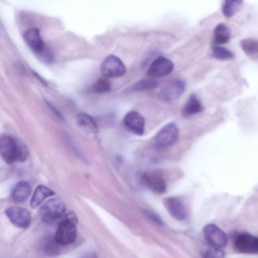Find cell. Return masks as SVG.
Instances as JSON below:
<instances>
[{
    "label": "cell",
    "instance_id": "obj_17",
    "mask_svg": "<svg viewBox=\"0 0 258 258\" xmlns=\"http://www.w3.org/2000/svg\"><path fill=\"white\" fill-rule=\"evenodd\" d=\"M231 32L227 26L223 23L218 24L214 28L212 40V46H221L230 39Z\"/></svg>",
    "mask_w": 258,
    "mask_h": 258
},
{
    "label": "cell",
    "instance_id": "obj_28",
    "mask_svg": "<svg viewBox=\"0 0 258 258\" xmlns=\"http://www.w3.org/2000/svg\"><path fill=\"white\" fill-rule=\"evenodd\" d=\"M36 56L40 61L45 63H50L54 60L53 54L48 47Z\"/></svg>",
    "mask_w": 258,
    "mask_h": 258
},
{
    "label": "cell",
    "instance_id": "obj_29",
    "mask_svg": "<svg viewBox=\"0 0 258 258\" xmlns=\"http://www.w3.org/2000/svg\"><path fill=\"white\" fill-rule=\"evenodd\" d=\"M144 213L146 217H147V218L149 219L150 221H152L158 225H162V221L160 218V217H159L155 214L147 210L145 211Z\"/></svg>",
    "mask_w": 258,
    "mask_h": 258
},
{
    "label": "cell",
    "instance_id": "obj_31",
    "mask_svg": "<svg viewBox=\"0 0 258 258\" xmlns=\"http://www.w3.org/2000/svg\"><path fill=\"white\" fill-rule=\"evenodd\" d=\"M34 76L44 86H47V83L45 81V80L42 78L39 74L33 71L32 72Z\"/></svg>",
    "mask_w": 258,
    "mask_h": 258
},
{
    "label": "cell",
    "instance_id": "obj_20",
    "mask_svg": "<svg viewBox=\"0 0 258 258\" xmlns=\"http://www.w3.org/2000/svg\"><path fill=\"white\" fill-rule=\"evenodd\" d=\"M159 85V82L152 78H145L141 79L128 87L126 90L127 92H137L143 91H148L156 88Z\"/></svg>",
    "mask_w": 258,
    "mask_h": 258
},
{
    "label": "cell",
    "instance_id": "obj_1",
    "mask_svg": "<svg viewBox=\"0 0 258 258\" xmlns=\"http://www.w3.org/2000/svg\"><path fill=\"white\" fill-rule=\"evenodd\" d=\"M77 221V216L72 212L64 214L62 217L54 235L56 241L61 246L70 245L76 241Z\"/></svg>",
    "mask_w": 258,
    "mask_h": 258
},
{
    "label": "cell",
    "instance_id": "obj_25",
    "mask_svg": "<svg viewBox=\"0 0 258 258\" xmlns=\"http://www.w3.org/2000/svg\"><path fill=\"white\" fill-rule=\"evenodd\" d=\"M111 85L110 82L105 78H100L92 85V90L96 93H107L111 91Z\"/></svg>",
    "mask_w": 258,
    "mask_h": 258
},
{
    "label": "cell",
    "instance_id": "obj_10",
    "mask_svg": "<svg viewBox=\"0 0 258 258\" xmlns=\"http://www.w3.org/2000/svg\"><path fill=\"white\" fill-rule=\"evenodd\" d=\"M185 82L180 79H174L167 83L161 89L159 96L165 102H171L178 98L184 92Z\"/></svg>",
    "mask_w": 258,
    "mask_h": 258
},
{
    "label": "cell",
    "instance_id": "obj_11",
    "mask_svg": "<svg viewBox=\"0 0 258 258\" xmlns=\"http://www.w3.org/2000/svg\"><path fill=\"white\" fill-rule=\"evenodd\" d=\"M23 38L28 47L36 55L48 47L42 39L37 28H30L25 30L23 34Z\"/></svg>",
    "mask_w": 258,
    "mask_h": 258
},
{
    "label": "cell",
    "instance_id": "obj_21",
    "mask_svg": "<svg viewBox=\"0 0 258 258\" xmlns=\"http://www.w3.org/2000/svg\"><path fill=\"white\" fill-rule=\"evenodd\" d=\"M242 49L250 58L258 61V38H249L240 42Z\"/></svg>",
    "mask_w": 258,
    "mask_h": 258
},
{
    "label": "cell",
    "instance_id": "obj_13",
    "mask_svg": "<svg viewBox=\"0 0 258 258\" xmlns=\"http://www.w3.org/2000/svg\"><path fill=\"white\" fill-rule=\"evenodd\" d=\"M123 123L126 128L133 133L141 136L145 131V119L136 111H130L124 117Z\"/></svg>",
    "mask_w": 258,
    "mask_h": 258
},
{
    "label": "cell",
    "instance_id": "obj_26",
    "mask_svg": "<svg viewBox=\"0 0 258 258\" xmlns=\"http://www.w3.org/2000/svg\"><path fill=\"white\" fill-rule=\"evenodd\" d=\"M203 255L205 257L222 258L225 256V252L221 248L210 245L204 250Z\"/></svg>",
    "mask_w": 258,
    "mask_h": 258
},
{
    "label": "cell",
    "instance_id": "obj_14",
    "mask_svg": "<svg viewBox=\"0 0 258 258\" xmlns=\"http://www.w3.org/2000/svg\"><path fill=\"white\" fill-rule=\"evenodd\" d=\"M163 204L170 215L178 220H183L186 216L185 206L178 197H168L163 200Z\"/></svg>",
    "mask_w": 258,
    "mask_h": 258
},
{
    "label": "cell",
    "instance_id": "obj_4",
    "mask_svg": "<svg viewBox=\"0 0 258 258\" xmlns=\"http://www.w3.org/2000/svg\"><path fill=\"white\" fill-rule=\"evenodd\" d=\"M234 249L242 253H258V237L247 232H237L232 237Z\"/></svg>",
    "mask_w": 258,
    "mask_h": 258
},
{
    "label": "cell",
    "instance_id": "obj_5",
    "mask_svg": "<svg viewBox=\"0 0 258 258\" xmlns=\"http://www.w3.org/2000/svg\"><path fill=\"white\" fill-rule=\"evenodd\" d=\"M18 139L4 134L0 138V154L3 160L11 164L17 161L18 153Z\"/></svg>",
    "mask_w": 258,
    "mask_h": 258
},
{
    "label": "cell",
    "instance_id": "obj_15",
    "mask_svg": "<svg viewBox=\"0 0 258 258\" xmlns=\"http://www.w3.org/2000/svg\"><path fill=\"white\" fill-rule=\"evenodd\" d=\"M31 192V187L27 181L17 182L13 187L11 198L16 203H22L26 201Z\"/></svg>",
    "mask_w": 258,
    "mask_h": 258
},
{
    "label": "cell",
    "instance_id": "obj_19",
    "mask_svg": "<svg viewBox=\"0 0 258 258\" xmlns=\"http://www.w3.org/2000/svg\"><path fill=\"white\" fill-rule=\"evenodd\" d=\"M55 195L52 189L44 185H39L34 190L30 201V206L32 208H37L47 197Z\"/></svg>",
    "mask_w": 258,
    "mask_h": 258
},
{
    "label": "cell",
    "instance_id": "obj_6",
    "mask_svg": "<svg viewBox=\"0 0 258 258\" xmlns=\"http://www.w3.org/2000/svg\"><path fill=\"white\" fill-rule=\"evenodd\" d=\"M126 69L122 61L118 57L109 55L102 62L100 72L106 78H115L122 76Z\"/></svg>",
    "mask_w": 258,
    "mask_h": 258
},
{
    "label": "cell",
    "instance_id": "obj_3",
    "mask_svg": "<svg viewBox=\"0 0 258 258\" xmlns=\"http://www.w3.org/2000/svg\"><path fill=\"white\" fill-rule=\"evenodd\" d=\"M179 130L174 122H169L163 126L156 135L154 144L155 148L161 150L173 145L177 140Z\"/></svg>",
    "mask_w": 258,
    "mask_h": 258
},
{
    "label": "cell",
    "instance_id": "obj_22",
    "mask_svg": "<svg viewBox=\"0 0 258 258\" xmlns=\"http://www.w3.org/2000/svg\"><path fill=\"white\" fill-rule=\"evenodd\" d=\"M60 245L56 241L54 236H47L42 243V251L47 256H56L60 253Z\"/></svg>",
    "mask_w": 258,
    "mask_h": 258
},
{
    "label": "cell",
    "instance_id": "obj_16",
    "mask_svg": "<svg viewBox=\"0 0 258 258\" xmlns=\"http://www.w3.org/2000/svg\"><path fill=\"white\" fill-rule=\"evenodd\" d=\"M76 122L79 127L88 133L96 135L99 132L97 123L93 118L87 113H78L76 117Z\"/></svg>",
    "mask_w": 258,
    "mask_h": 258
},
{
    "label": "cell",
    "instance_id": "obj_23",
    "mask_svg": "<svg viewBox=\"0 0 258 258\" xmlns=\"http://www.w3.org/2000/svg\"><path fill=\"white\" fill-rule=\"evenodd\" d=\"M243 0H223L222 12L224 16L229 18L233 17L240 10Z\"/></svg>",
    "mask_w": 258,
    "mask_h": 258
},
{
    "label": "cell",
    "instance_id": "obj_7",
    "mask_svg": "<svg viewBox=\"0 0 258 258\" xmlns=\"http://www.w3.org/2000/svg\"><path fill=\"white\" fill-rule=\"evenodd\" d=\"M5 213L11 223L17 228L27 229L31 224L30 213L25 208L11 207L6 209Z\"/></svg>",
    "mask_w": 258,
    "mask_h": 258
},
{
    "label": "cell",
    "instance_id": "obj_9",
    "mask_svg": "<svg viewBox=\"0 0 258 258\" xmlns=\"http://www.w3.org/2000/svg\"><path fill=\"white\" fill-rule=\"evenodd\" d=\"M141 177L145 185L152 191L159 194L165 191L166 182L163 174L160 171H146L143 174Z\"/></svg>",
    "mask_w": 258,
    "mask_h": 258
},
{
    "label": "cell",
    "instance_id": "obj_18",
    "mask_svg": "<svg viewBox=\"0 0 258 258\" xmlns=\"http://www.w3.org/2000/svg\"><path fill=\"white\" fill-rule=\"evenodd\" d=\"M203 106L195 94H191L182 108L184 116H189L203 111Z\"/></svg>",
    "mask_w": 258,
    "mask_h": 258
},
{
    "label": "cell",
    "instance_id": "obj_27",
    "mask_svg": "<svg viewBox=\"0 0 258 258\" xmlns=\"http://www.w3.org/2000/svg\"><path fill=\"white\" fill-rule=\"evenodd\" d=\"M29 152L25 144L20 140H18V153L17 161L24 162L28 158Z\"/></svg>",
    "mask_w": 258,
    "mask_h": 258
},
{
    "label": "cell",
    "instance_id": "obj_12",
    "mask_svg": "<svg viewBox=\"0 0 258 258\" xmlns=\"http://www.w3.org/2000/svg\"><path fill=\"white\" fill-rule=\"evenodd\" d=\"M173 69V64L169 59L160 56L150 65L147 74L151 78H159L169 75Z\"/></svg>",
    "mask_w": 258,
    "mask_h": 258
},
{
    "label": "cell",
    "instance_id": "obj_30",
    "mask_svg": "<svg viewBox=\"0 0 258 258\" xmlns=\"http://www.w3.org/2000/svg\"><path fill=\"white\" fill-rule=\"evenodd\" d=\"M46 104L47 106L50 108V109L52 110V111L54 113V114L58 118H60V119H62V117L60 114L59 112L49 102L46 101Z\"/></svg>",
    "mask_w": 258,
    "mask_h": 258
},
{
    "label": "cell",
    "instance_id": "obj_24",
    "mask_svg": "<svg viewBox=\"0 0 258 258\" xmlns=\"http://www.w3.org/2000/svg\"><path fill=\"white\" fill-rule=\"evenodd\" d=\"M212 55L221 60H229L234 58V54L232 51L222 46H212Z\"/></svg>",
    "mask_w": 258,
    "mask_h": 258
},
{
    "label": "cell",
    "instance_id": "obj_2",
    "mask_svg": "<svg viewBox=\"0 0 258 258\" xmlns=\"http://www.w3.org/2000/svg\"><path fill=\"white\" fill-rule=\"evenodd\" d=\"M66 212V207L60 199H51L44 203L39 208L38 214L41 220L50 224L62 218Z\"/></svg>",
    "mask_w": 258,
    "mask_h": 258
},
{
    "label": "cell",
    "instance_id": "obj_8",
    "mask_svg": "<svg viewBox=\"0 0 258 258\" xmlns=\"http://www.w3.org/2000/svg\"><path fill=\"white\" fill-rule=\"evenodd\" d=\"M203 233L210 245L223 248L228 244V239L226 233L215 224H209L205 225L203 228Z\"/></svg>",
    "mask_w": 258,
    "mask_h": 258
}]
</instances>
